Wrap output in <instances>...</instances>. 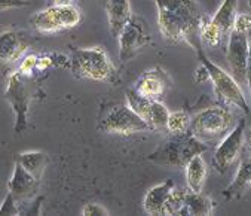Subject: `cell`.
<instances>
[{
    "label": "cell",
    "mask_w": 251,
    "mask_h": 216,
    "mask_svg": "<svg viewBox=\"0 0 251 216\" xmlns=\"http://www.w3.org/2000/svg\"><path fill=\"white\" fill-rule=\"evenodd\" d=\"M42 201H43V197H37V200L34 201V207H30V210H27V215H40Z\"/></svg>",
    "instance_id": "obj_33"
},
{
    "label": "cell",
    "mask_w": 251,
    "mask_h": 216,
    "mask_svg": "<svg viewBox=\"0 0 251 216\" xmlns=\"http://www.w3.org/2000/svg\"><path fill=\"white\" fill-rule=\"evenodd\" d=\"M186 169V182L187 188L193 192H202L205 178H207V164L202 155H195L184 166Z\"/></svg>",
    "instance_id": "obj_18"
},
{
    "label": "cell",
    "mask_w": 251,
    "mask_h": 216,
    "mask_svg": "<svg viewBox=\"0 0 251 216\" xmlns=\"http://www.w3.org/2000/svg\"><path fill=\"white\" fill-rule=\"evenodd\" d=\"M152 98H147L141 95L137 90H128L126 91V104L131 109L149 124L150 118V111H152Z\"/></svg>",
    "instance_id": "obj_22"
},
{
    "label": "cell",
    "mask_w": 251,
    "mask_h": 216,
    "mask_svg": "<svg viewBox=\"0 0 251 216\" xmlns=\"http://www.w3.org/2000/svg\"><path fill=\"white\" fill-rule=\"evenodd\" d=\"M37 185H39V179L34 178L31 173H28L17 161L12 176L8 182L9 192L17 200H24V198L31 197L37 191Z\"/></svg>",
    "instance_id": "obj_13"
},
{
    "label": "cell",
    "mask_w": 251,
    "mask_h": 216,
    "mask_svg": "<svg viewBox=\"0 0 251 216\" xmlns=\"http://www.w3.org/2000/svg\"><path fill=\"white\" fill-rule=\"evenodd\" d=\"M158 24L162 36L171 42H187L196 51L199 43V23L202 12L195 0H155Z\"/></svg>",
    "instance_id": "obj_1"
},
{
    "label": "cell",
    "mask_w": 251,
    "mask_h": 216,
    "mask_svg": "<svg viewBox=\"0 0 251 216\" xmlns=\"http://www.w3.org/2000/svg\"><path fill=\"white\" fill-rule=\"evenodd\" d=\"M0 215H20V207L17 206V198L9 192L2 206H0Z\"/></svg>",
    "instance_id": "obj_29"
},
{
    "label": "cell",
    "mask_w": 251,
    "mask_h": 216,
    "mask_svg": "<svg viewBox=\"0 0 251 216\" xmlns=\"http://www.w3.org/2000/svg\"><path fill=\"white\" fill-rule=\"evenodd\" d=\"M174 182L171 179L155 185L153 188H150L143 200V207L144 212L149 215H153V216H159L164 215V207L167 204V200L171 194V191L174 189Z\"/></svg>",
    "instance_id": "obj_14"
},
{
    "label": "cell",
    "mask_w": 251,
    "mask_h": 216,
    "mask_svg": "<svg viewBox=\"0 0 251 216\" xmlns=\"http://www.w3.org/2000/svg\"><path fill=\"white\" fill-rule=\"evenodd\" d=\"M98 130L109 134L129 136L135 133L150 131V125L141 120L128 104H118L98 123Z\"/></svg>",
    "instance_id": "obj_7"
},
{
    "label": "cell",
    "mask_w": 251,
    "mask_h": 216,
    "mask_svg": "<svg viewBox=\"0 0 251 216\" xmlns=\"http://www.w3.org/2000/svg\"><path fill=\"white\" fill-rule=\"evenodd\" d=\"M251 188V158H245L241 161L236 176L232 184L223 191V197L226 201L241 198Z\"/></svg>",
    "instance_id": "obj_16"
},
{
    "label": "cell",
    "mask_w": 251,
    "mask_h": 216,
    "mask_svg": "<svg viewBox=\"0 0 251 216\" xmlns=\"http://www.w3.org/2000/svg\"><path fill=\"white\" fill-rule=\"evenodd\" d=\"M18 163L34 178L40 179L45 172V167L48 164V156L42 151H25V152L20 154Z\"/></svg>",
    "instance_id": "obj_21"
},
{
    "label": "cell",
    "mask_w": 251,
    "mask_h": 216,
    "mask_svg": "<svg viewBox=\"0 0 251 216\" xmlns=\"http://www.w3.org/2000/svg\"><path fill=\"white\" fill-rule=\"evenodd\" d=\"M245 139H247V145H248V148H250V151H251V128L247 131V136H245Z\"/></svg>",
    "instance_id": "obj_35"
},
{
    "label": "cell",
    "mask_w": 251,
    "mask_h": 216,
    "mask_svg": "<svg viewBox=\"0 0 251 216\" xmlns=\"http://www.w3.org/2000/svg\"><path fill=\"white\" fill-rule=\"evenodd\" d=\"M213 209H214V203L210 197L204 195L202 192H193L187 188L183 215L207 216L213 213Z\"/></svg>",
    "instance_id": "obj_20"
},
{
    "label": "cell",
    "mask_w": 251,
    "mask_h": 216,
    "mask_svg": "<svg viewBox=\"0 0 251 216\" xmlns=\"http://www.w3.org/2000/svg\"><path fill=\"white\" fill-rule=\"evenodd\" d=\"M171 81L168 75L162 69H153L147 70L137 82V91L152 100H158L159 97L165 95L167 91L170 90Z\"/></svg>",
    "instance_id": "obj_12"
},
{
    "label": "cell",
    "mask_w": 251,
    "mask_h": 216,
    "mask_svg": "<svg viewBox=\"0 0 251 216\" xmlns=\"http://www.w3.org/2000/svg\"><path fill=\"white\" fill-rule=\"evenodd\" d=\"M170 111L167 106L162 104L158 100L152 101V111H150V118H149V125L153 131H159L162 128H167V121H168Z\"/></svg>",
    "instance_id": "obj_24"
},
{
    "label": "cell",
    "mask_w": 251,
    "mask_h": 216,
    "mask_svg": "<svg viewBox=\"0 0 251 216\" xmlns=\"http://www.w3.org/2000/svg\"><path fill=\"white\" fill-rule=\"evenodd\" d=\"M250 31H251V14H238L233 29L229 34L227 43V63L232 76L239 85L247 84V62L250 51Z\"/></svg>",
    "instance_id": "obj_5"
},
{
    "label": "cell",
    "mask_w": 251,
    "mask_h": 216,
    "mask_svg": "<svg viewBox=\"0 0 251 216\" xmlns=\"http://www.w3.org/2000/svg\"><path fill=\"white\" fill-rule=\"evenodd\" d=\"M190 117L186 111H174L170 112L168 121H167V130L171 134H183L189 131L190 127Z\"/></svg>",
    "instance_id": "obj_25"
},
{
    "label": "cell",
    "mask_w": 251,
    "mask_h": 216,
    "mask_svg": "<svg viewBox=\"0 0 251 216\" xmlns=\"http://www.w3.org/2000/svg\"><path fill=\"white\" fill-rule=\"evenodd\" d=\"M205 151H208L207 143L198 140L190 131H186L168 137L149 155V161L164 167H184L195 155L204 154Z\"/></svg>",
    "instance_id": "obj_2"
},
{
    "label": "cell",
    "mask_w": 251,
    "mask_h": 216,
    "mask_svg": "<svg viewBox=\"0 0 251 216\" xmlns=\"http://www.w3.org/2000/svg\"><path fill=\"white\" fill-rule=\"evenodd\" d=\"M30 24L36 31H39L42 34H52V33L63 30L60 23H58L55 8L52 5L46 9H43V11H37L34 15H31Z\"/></svg>",
    "instance_id": "obj_19"
},
{
    "label": "cell",
    "mask_w": 251,
    "mask_h": 216,
    "mask_svg": "<svg viewBox=\"0 0 251 216\" xmlns=\"http://www.w3.org/2000/svg\"><path fill=\"white\" fill-rule=\"evenodd\" d=\"M186 192H187V189L174 186V189L171 191V194H170V197L167 200V204L164 207V215L165 216L183 215L184 201H186Z\"/></svg>",
    "instance_id": "obj_26"
},
{
    "label": "cell",
    "mask_w": 251,
    "mask_h": 216,
    "mask_svg": "<svg viewBox=\"0 0 251 216\" xmlns=\"http://www.w3.org/2000/svg\"><path fill=\"white\" fill-rule=\"evenodd\" d=\"M119 39V59L122 62H129L152 42V34L147 23L132 15L131 20L126 23V26L122 29V31L118 36Z\"/></svg>",
    "instance_id": "obj_8"
},
{
    "label": "cell",
    "mask_w": 251,
    "mask_h": 216,
    "mask_svg": "<svg viewBox=\"0 0 251 216\" xmlns=\"http://www.w3.org/2000/svg\"><path fill=\"white\" fill-rule=\"evenodd\" d=\"M195 79H196V82H205V81H208V79H210L208 70H207L204 66H201V67L196 69V72H195Z\"/></svg>",
    "instance_id": "obj_31"
},
{
    "label": "cell",
    "mask_w": 251,
    "mask_h": 216,
    "mask_svg": "<svg viewBox=\"0 0 251 216\" xmlns=\"http://www.w3.org/2000/svg\"><path fill=\"white\" fill-rule=\"evenodd\" d=\"M30 3L25 0H0V11L5 9H14V8H24Z\"/></svg>",
    "instance_id": "obj_30"
},
{
    "label": "cell",
    "mask_w": 251,
    "mask_h": 216,
    "mask_svg": "<svg viewBox=\"0 0 251 216\" xmlns=\"http://www.w3.org/2000/svg\"><path fill=\"white\" fill-rule=\"evenodd\" d=\"M236 8H238V0H223L217 12L210 20V23L220 33L223 40H225V37H227L230 34V31L233 29L235 18L238 15Z\"/></svg>",
    "instance_id": "obj_17"
},
{
    "label": "cell",
    "mask_w": 251,
    "mask_h": 216,
    "mask_svg": "<svg viewBox=\"0 0 251 216\" xmlns=\"http://www.w3.org/2000/svg\"><path fill=\"white\" fill-rule=\"evenodd\" d=\"M52 6L55 8V14H57L58 23L63 30L73 29L82 21V14L75 5H64V6L52 5Z\"/></svg>",
    "instance_id": "obj_23"
},
{
    "label": "cell",
    "mask_w": 251,
    "mask_h": 216,
    "mask_svg": "<svg viewBox=\"0 0 251 216\" xmlns=\"http://www.w3.org/2000/svg\"><path fill=\"white\" fill-rule=\"evenodd\" d=\"M30 46L28 37L23 31L8 30L0 33V64L9 66L24 57Z\"/></svg>",
    "instance_id": "obj_11"
},
{
    "label": "cell",
    "mask_w": 251,
    "mask_h": 216,
    "mask_svg": "<svg viewBox=\"0 0 251 216\" xmlns=\"http://www.w3.org/2000/svg\"><path fill=\"white\" fill-rule=\"evenodd\" d=\"M198 57L201 60V64L208 70V75L214 85V91H216L217 97L220 100H223L225 103L235 106L242 112L248 114L250 106H248L245 95L241 90V85L236 82V79L232 75H229L227 72H225L220 66H217L211 60H208L202 49H198Z\"/></svg>",
    "instance_id": "obj_6"
},
{
    "label": "cell",
    "mask_w": 251,
    "mask_h": 216,
    "mask_svg": "<svg viewBox=\"0 0 251 216\" xmlns=\"http://www.w3.org/2000/svg\"><path fill=\"white\" fill-rule=\"evenodd\" d=\"M36 66H37V56L36 54H27V56L21 59L18 72L24 76H31V73L36 70Z\"/></svg>",
    "instance_id": "obj_27"
},
{
    "label": "cell",
    "mask_w": 251,
    "mask_h": 216,
    "mask_svg": "<svg viewBox=\"0 0 251 216\" xmlns=\"http://www.w3.org/2000/svg\"><path fill=\"white\" fill-rule=\"evenodd\" d=\"M235 127V115L229 107L213 106L201 111L190 121L189 131L201 142H220Z\"/></svg>",
    "instance_id": "obj_4"
},
{
    "label": "cell",
    "mask_w": 251,
    "mask_h": 216,
    "mask_svg": "<svg viewBox=\"0 0 251 216\" xmlns=\"http://www.w3.org/2000/svg\"><path fill=\"white\" fill-rule=\"evenodd\" d=\"M55 6H64V5H73L76 0H49Z\"/></svg>",
    "instance_id": "obj_34"
},
{
    "label": "cell",
    "mask_w": 251,
    "mask_h": 216,
    "mask_svg": "<svg viewBox=\"0 0 251 216\" xmlns=\"http://www.w3.org/2000/svg\"><path fill=\"white\" fill-rule=\"evenodd\" d=\"M82 216H109V210L106 207H103L98 203H86L82 210H80Z\"/></svg>",
    "instance_id": "obj_28"
},
{
    "label": "cell",
    "mask_w": 251,
    "mask_h": 216,
    "mask_svg": "<svg viewBox=\"0 0 251 216\" xmlns=\"http://www.w3.org/2000/svg\"><path fill=\"white\" fill-rule=\"evenodd\" d=\"M106 11L110 34L113 37H118L132 17L129 0H106Z\"/></svg>",
    "instance_id": "obj_15"
},
{
    "label": "cell",
    "mask_w": 251,
    "mask_h": 216,
    "mask_svg": "<svg viewBox=\"0 0 251 216\" xmlns=\"http://www.w3.org/2000/svg\"><path fill=\"white\" fill-rule=\"evenodd\" d=\"M245 142V120H241L219 143L214 156L213 166L219 173H225L239 156Z\"/></svg>",
    "instance_id": "obj_9"
},
{
    "label": "cell",
    "mask_w": 251,
    "mask_h": 216,
    "mask_svg": "<svg viewBox=\"0 0 251 216\" xmlns=\"http://www.w3.org/2000/svg\"><path fill=\"white\" fill-rule=\"evenodd\" d=\"M70 69L76 78L95 82H115L116 69L101 46L75 49L70 57Z\"/></svg>",
    "instance_id": "obj_3"
},
{
    "label": "cell",
    "mask_w": 251,
    "mask_h": 216,
    "mask_svg": "<svg viewBox=\"0 0 251 216\" xmlns=\"http://www.w3.org/2000/svg\"><path fill=\"white\" fill-rule=\"evenodd\" d=\"M247 84H248V88H250V97H251V40H250L248 62H247Z\"/></svg>",
    "instance_id": "obj_32"
},
{
    "label": "cell",
    "mask_w": 251,
    "mask_h": 216,
    "mask_svg": "<svg viewBox=\"0 0 251 216\" xmlns=\"http://www.w3.org/2000/svg\"><path fill=\"white\" fill-rule=\"evenodd\" d=\"M5 97L11 103L12 111L15 114L14 131L23 133L27 128V114H28V106L31 98L24 82V75H21L20 72H14L9 76Z\"/></svg>",
    "instance_id": "obj_10"
}]
</instances>
